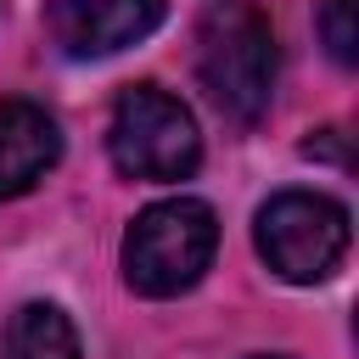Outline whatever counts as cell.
Returning a JSON list of instances; mask_svg holds the SVG:
<instances>
[{"mask_svg": "<svg viewBox=\"0 0 359 359\" xmlns=\"http://www.w3.org/2000/svg\"><path fill=\"white\" fill-rule=\"evenodd\" d=\"M219 247V219L196 196H168L135 213L123 236V280L140 297H180L202 280Z\"/></svg>", "mask_w": 359, "mask_h": 359, "instance_id": "7a4b0ae2", "label": "cell"}, {"mask_svg": "<svg viewBox=\"0 0 359 359\" xmlns=\"http://www.w3.org/2000/svg\"><path fill=\"white\" fill-rule=\"evenodd\" d=\"M168 0H50V39L90 62V56H112L135 39H146L163 22Z\"/></svg>", "mask_w": 359, "mask_h": 359, "instance_id": "5b68a950", "label": "cell"}, {"mask_svg": "<svg viewBox=\"0 0 359 359\" xmlns=\"http://www.w3.org/2000/svg\"><path fill=\"white\" fill-rule=\"evenodd\" d=\"M258 359H280V353H258Z\"/></svg>", "mask_w": 359, "mask_h": 359, "instance_id": "9c48e42d", "label": "cell"}, {"mask_svg": "<svg viewBox=\"0 0 359 359\" xmlns=\"http://www.w3.org/2000/svg\"><path fill=\"white\" fill-rule=\"evenodd\" d=\"M11 359H79V331L56 303H22L11 320Z\"/></svg>", "mask_w": 359, "mask_h": 359, "instance_id": "52a82bcc", "label": "cell"}, {"mask_svg": "<svg viewBox=\"0 0 359 359\" xmlns=\"http://www.w3.org/2000/svg\"><path fill=\"white\" fill-rule=\"evenodd\" d=\"M107 151L129 180H185L202 163V135L185 101L157 84H129L112 107Z\"/></svg>", "mask_w": 359, "mask_h": 359, "instance_id": "277c9868", "label": "cell"}, {"mask_svg": "<svg viewBox=\"0 0 359 359\" xmlns=\"http://www.w3.org/2000/svg\"><path fill=\"white\" fill-rule=\"evenodd\" d=\"M252 241L264 264L292 286H320L348 252V208L325 191H280L258 208Z\"/></svg>", "mask_w": 359, "mask_h": 359, "instance_id": "3957f363", "label": "cell"}, {"mask_svg": "<svg viewBox=\"0 0 359 359\" xmlns=\"http://www.w3.org/2000/svg\"><path fill=\"white\" fill-rule=\"evenodd\" d=\"M62 157V129L39 101L6 95L0 101V202L34 191Z\"/></svg>", "mask_w": 359, "mask_h": 359, "instance_id": "8992f818", "label": "cell"}, {"mask_svg": "<svg viewBox=\"0 0 359 359\" xmlns=\"http://www.w3.org/2000/svg\"><path fill=\"white\" fill-rule=\"evenodd\" d=\"M196 73L213 107L236 123H258L275 95V34L258 6L224 0L196 28Z\"/></svg>", "mask_w": 359, "mask_h": 359, "instance_id": "6da1fadb", "label": "cell"}, {"mask_svg": "<svg viewBox=\"0 0 359 359\" xmlns=\"http://www.w3.org/2000/svg\"><path fill=\"white\" fill-rule=\"evenodd\" d=\"M353 11H359V0H320V39L342 67L359 62V17Z\"/></svg>", "mask_w": 359, "mask_h": 359, "instance_id": "ba28073f", "label": "cell"}]
</instances>
